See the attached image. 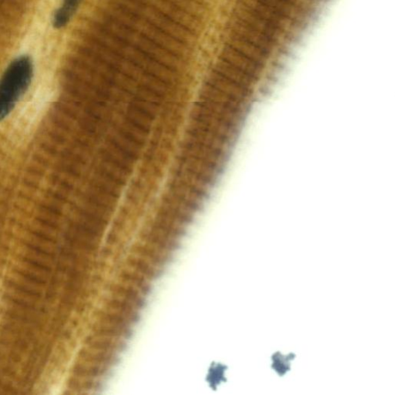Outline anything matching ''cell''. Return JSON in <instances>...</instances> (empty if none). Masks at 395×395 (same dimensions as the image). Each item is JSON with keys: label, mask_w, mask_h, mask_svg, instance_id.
I'll return each instance as SVG.
<instances>
[{"label": "cell", "mask_w": 395, "mask_h": 395, "mask_svg": "<svg viewBox=\"0 0 395 395\" xmlns=\"http://www.w3.org/2000/svg\"><path fill=\"white\" fill-rule=\"evenodd\" d=\"M33 61L27 55L12 60L0 78V121L8 117L29 86Z\"/></svg>", "instance_id": "obj_1"}, {"label": "cell", "mask_w": 395, "mask_h": 395, "mask_svg": "<svg viewBox=\"0 0 395 395\" xmlns=\"http://www.w3.org/2000/svg\"><path fill=\"white\" fill-rule=\"evenodd\" d=\"M106 289L110 295L119 296V298L131 302L139 310H143L147 306L146 296L132 286L123 282L110 283L106 284Z\"/></svg>", "instance_id": "obj_2"}, {"label": "cell", "mask_w": 395, "mask_h": 395, "mask_svg": "<svg viewBox=\"0 0 395 395\" xmlns=\"http://www.w3.org/2000/svg\"><path fill=\"white\" fill-rule=\"evenodd\" d=\"M132 249L134 255L146 259V261L160 269H163L169 265L173 259L172 254H170V253L159 250L156 247L144 242L135 243Z\"/></svg>", "instance_id": "obj_3"}, {"label": "cell", "mask_w": 395, "mask_h": 395, "mask_svg": "<svg viewBox=\"0 0 395 395\" xmlns=\"http://www.w3.org/2000/svg\"><path fill=\"white\" fill-rule=\"evenodd\" d=\"M104 305L105 308L122 315L133 326L139 323L141 313L139 309L119 296L110 295L104 300Z\"/></svg>", "instance_id": "obj_4"}, {"label": "cell", "mask_w": 395, "mask_h": 395, "mask_svg": "<svg viewBox=\"0 0 395 395\" xmlns=\"http://www.w3.org/2000/svg\"><path fill=\"white\" fill-rule=\"evenodd\" d=\"M141 239L148 245L167 253H174L181 248L179 240L173 239L156 230H146L141 233Z\"/></svg>", "instance_id": "obj_5"}, {"label": "cell", "mask_w": 395, "mask_h": 395, "mask_svg": "<svg viewBox=\"0 0 395 395\" xmlns=\"http://www.w3.org/2000/svg\"><path fill=\"white\" fill-rule=\"evenodd\" d=\"M127 264L130 269L138 272L151 282L158 280L164 273L163 269L157 267L146 259L134 254L127 258Z\"/></svg>", "instance_id": "obj_6"}, {"label": "cell", "mask_w": 395, "mask_h": 395, "mask_svg": "<svg viewBox=\"0 0 395 395\" xmlns=\"http://www.w3.org/2000/svg\"><path fill=\"white\" fill-rule=\"evenodd\" d=\"M88 344L92 350L108 352V353L116 355H119L127 348L125 339H111L94 335L88 337Z\"/></svg>", "instance_id": "obj_7"}, {"label": "cell", "mask_w": 395, "mask_h": 395, "mask_svg": "<svg viewBox=\"0 0 395 395\" xmlns=\"http://www.w3.org/2000/svg\"><path fill=\"white\" fill-rule=\"evenodd\" d=\"M119 278L121 282L134 287L145 296H148L152 293V282L138 272L132 269H123L119 273Z\"/></svg>", "instance_id": "obj_8"}, {"label": "cell", "mask_w": 395, "mask_h": 395, "mask_svg": "<svg viewBox=\"0 0 395 395\" xmlns=\"http://www.w3.org/2000/svg\"><path fill=\"white\" fill-rule=\"evenodd\" d=\"M97 317L98 321H100V322L117 327V328L126 333L131 338L133 336V325L120 313L105 308L103 309V310H99Z\"/></svg>", "instance_id": "obj_9"}, {"label": "cell", "mask_w": 395, "mask_h": 395, "mask_svg": "<svg viewBox=\"0 0 395 395\" xmlns=\"http://www.w3.org/2000/svg\"><path fill=\"white\" fill-rule=\"evenodd\" d=\"M82 0H63L61 5L55 12L53 18V24L56 28H62L69 23L75 14Z\"/></svg>", "instance_id": "obj_10"}, {"label": "cell", "mask_w": 395, "mask_h": 395, "mask_svg": "<svg viewBox=\"0 0 395 395\" xmlns=\"http://www.w3.org/2000/svg\"><path fill=\"white\" fill-rule=\"evenodd\" d=\"M86 360L93 364L112 368L120 362L119 355L92 350L84 351Z\"/></svg>", "instance_id": "obj_11"}, {"label": "cell", "mask_w": 395, "mask_h": 395, "mask_svg": "<svg viewBox=\"0 0 395 395\" xmlns=\"http://www.w3.org/2000/svg\"><path fill=\"white\" fill-rule=\"evenodd\" d=\"M93 333H94V335L95 336L111 339H128L131 338L123 331L117 328V327L114 326L100 322V321H98V322L93 326Z\"/></svg>", "instance_id": "obj_12"}, {"label": "cell", "mask_w": 395, "mask_h": 395, "mask_svg": "<svg viewBox=\"0 0 395 395\" xmlns=\"http://www.w3.org/2000/svg\"><path fill=\"white\" fill-rule=\"evenodd\" d=\"M99 254V258L101 259H104L110 257L113 255V250L110 248V246H104L100 247V249L97 251Z\"/></svg>", "instance_id": "obj_13"}]
</instances>
